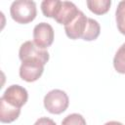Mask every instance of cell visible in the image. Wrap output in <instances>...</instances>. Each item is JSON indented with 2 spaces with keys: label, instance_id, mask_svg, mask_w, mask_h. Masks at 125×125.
Segmentation results:
<instances>
[{
  "label": "cell",
  "instance_id": "cell-1",
  "mask_svg": "<svg viewBox=\"0 0 125 125\" xmlns=\"http://www.w3.org/2000/svg\"><path fill=\"white\" fill-rule=\"evenodd\" d=\"M10 14L16 22L22 24L28 23L35 19L37 14L35 2L30 0L14 1L10 7Z\"/></svg>",
  "mask_w": 125,
  "mask_h": 125
},
{
  "label": "cell",
  "instance_id": "cell-2",
  "mask_svg": "<svg viewBox=\"0 0 125 125\" xmlns=\"http://www.w3.org/2000/svg\"><path fill=\"white\" fill-rule=\"evenodd\" d=\"M45 108L53 114H60L63 112L69 104L66 93L60 89H54L46 94L44 97Z\"/></svg>",
  "mask_w": 125,
  "mask_h": 125
},
{
  "label": "cell",
  "instance_id": "cell-3",
  "mask_svg": "<svg viewBox=\"0 0 125 125\" xmlns=\"http://www.w3.org/2000/svg\"><path fill=\"white\" fill-rule=\"evenodd\" d=\"M44 63L35 59H26L21 61L20 67V76L26 82H34L40 78L44 71Z\"/></svg>",
  "mask_w": 125,
  "mask_h": 125
},
{
  "label": "cell",
  "instance_id": "cell-4",
  "mask_svg": "<svg viewBox=\"0 0 125 125\" xmlns=\"http://www.w3.org/2000/svg\"><path fill=\"white\" fill-rule=\"evenodd\" d=\"M19 57L21 61L26 59L39 60L44 64H46L47 62L49 61V53L46 50L38 47L32 41H25L23 44H21L19 51Z\"/></svg>",
  "mask_w": 125,
  "mask_h": 125
},
{
  "label": "cell",
  "instance_id": "cell-5",
  "mask_svg": "<svg viewBox=\"0 0 125 125\" xmlns=\"http://www.w3.org/2000/svg\"><path fill=\"white\" fill-rule=\"evenodd\" d=\"M33 42L40 48L45 49L54 41V29L47 22H40L33 28Z\"/></svg>",
  "mask_w": 125,
  "mask_h": 125
},
{
  "label": "cell",
  "instance_id": "cell-6",
  "mask_svg": "<svg viewBox=\"0 0 125 125\" xmlns=\"http://www.w3.org/2000/svg\"><path fill=\"white\" fill-rule=\"evenodd\" d=\"M1 98L9 104L21 108L27 102L28 94L25 88L20 85H11L5 90Z\"/></svg>",
  "mask_w": 125,
  "mask_h": 125
},
{
  "label": "cell",
  "instance_id": "cell-7",
  "mask_svg": "<svg viewBox=\"0 0 125 125\" xmlns=\"http://www.w3.org/2000/svg\"><path fill=\"white\" fill-rule=\"evenodd\" d=\"M87 23H88V18L84 15L82 11H79L76 18L71 22L64 25V31L66 36L70 39L82 38L86 30Z\"/></svg>",
  "mask_w": 125,
  "mask_h": 125
},
{
  "label": "cell",
  "instance_id": "cell-8",
  "mask_svg": "<svg viewBox=\"0 0 125 125\" xmlns=\"http://www.w3.org/2000/svg\"><path fill=\"white\" fill-rule=\"evenodd\" d=\"M79 11L80 10L77 9L74 3L69 1H62L61 9L55 17V20L57 22L66 25L76 18Z\"/></svg>",
  "mask_w": 125,
  "mask_h": 125
},
{
  "label": "cell",
  "instance_id": "cell-9",
  "mask_svg": "<svg viewBox=\"0 0 125 125\" xmlns=\"http://www.w3.org/2000/svg\"><path fill=\"white\" fill-rule=\"evenodd\" d=\"M21 113V108L15 107L0 99V121L2 123H11L15 121Z\"/></svg>",
  "mask_w": 125,
  "mask_h": 125
},
{
  "label": "cell",
  "instance_id": "cell-10",
  "mask_svg": "<svg viewBox=\"0 0 125 125\" xmlns=\"http://www.w3.org/2000/svg\"><path fill=\"white\" fill-rule=\"evenodd\" d=\"M61 6L62 1L60 0H44L41 3V11L45 17L55 19L61 9Z\"/></svg>",
  "mask_w": 125,
  "mask_h": 125
},
{
  "label": "cell",
  "instance_id": "cell-11",
  "mask_svg": "<svg viewBox=\"0 0 125 125\" xmlns=\"http://www.w3.org/2000/svg\"><path fill=\"white\" fill-rule=\"evenodd\" d=\"M89 10L96 15H104L107 13L111 5L110 0H88L86 2Z\"/></svg>",
  "mask_w": 125,
  "mask_h": 125
},
{
  "label": "cell",
  "instance_id": "cell-12",
  "mask_svg": "<svg viewBox=\"0 0 125 125\" xmlns=\"http://www.w3.org/2000/svg\"><path fill=\"white\" fill-rule=\"evenodd\" d=\"M100 32H101V26H100L99 22L96 20L88 18L87 27H86V30H85L83 36H82V39L85 41L95 40L100 35Z\"/></svg>",
  "mask_w": 125,
  "mask_h": 125
},
{
  "label": "cell",
  "instance_id": "cell-13",
  "mask_svg": "<svg viewBox=\"0 0 125 125\" xmlns=\"http://www.w3.org/2000/svg\"><path fill=\"white\" fill-rule=\"evenodd\" d=\"M113 66L121 74H125V43L122 44L113 58Z\"/></svg>",
  "mask_w": 125,
  "mask_h": 125
},
{
  "label": "cell",
  "instance_id": "cell-14",
  "mask_svg": "<svg viewBox=\"0 0 125 125\" xmlns=\"http://www.w3.org/2000/svg\"><path fill=\"white\" fill-rule=\"evenodd\" d=\"M115 19L118 30L120 31V33L125 35V0L118 3L115 12Z\"/></svg>",
  "mask_w": 125,
  "mask_h": 125
},
{
  "label": "cell",
  "instance_id": "cell-15",
  "mask_svg": "<svg viewBox=\"0 0 125 125\" xmlns=\"http://www.w3.org/2000/svg\"><path fill=\"white\" fill-rule=\"evenodd\" d=\"M62 125H86V120L81 114L71 113L64 117L62 121Z\"/></svg>",
  "mask_w": 125,
  "mask_h": 125
},
{
  "label": "cell",
  "instance_id": "cell-16",
  "mask_svg": "<svg viewBox=\"0 0 125 125\" xmlns=\"http://www.w3.org/2000/svg\"><path fill=\"white\" fill-rule=\"evenodd\" d=\"M34 125H57L54 120H52L49 117H40L36 120Z\"/></svg>",
  "mask_w": 125,
  "mask_h": 125
},
{
  "label": "cell",
  "instance_id": "cell-17",
  "mask_svg": "<svg viewBox=\"0 0 125 125\" xmlns=\"http://www.w3.org/2000/svg\"><path fill=\"white\" fill-rule=\"evenodd\" d=\"M104 125H123V124L120 123V122H118V121H108Z\"/></svg>",
  "mask_w": 125,
  "mask_h": 125
}]
</instances>
